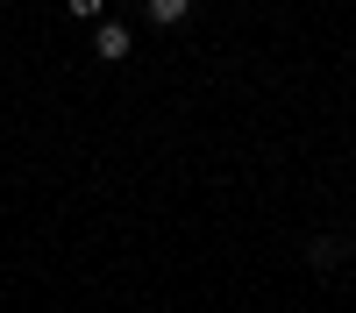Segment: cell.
<instances>
[{
    "label": "cell",
    "mask_w": 356,
    "mask_h": 313,
    "mask_svg": "<svg viewBox=\"0 0 356 313\" xmlns=\"http://www.w3.org/2000/svg\"><path fill=\"white\" fill-rule=\"evenodd\" d=\"M93 50H100V57H129V28H122V22H100Z\"/></svg>",
    "instance_id": "cell-1"
},
{
    "label": "cell",
    "mask_w": 356,
    "mask_h": 313,
    "mask_svg": "<svg viewBox=\"0 0 356 313\" xmlns=\"http://www.w3.org/2000/svg\"><path fill=\"white\" fill-rule=\"evenodd\" d=\"M186 15H193V0H150V22H164V28L186 22Z\"/></svg>",
    "instance_id": "cell-2"
},
{
    "label": "cell",
    "mask_w": 356,
    "mask_h": 313,
    "mask_svg": "<svg viewBox=\"0 0 356 313\" xmlns=\"http://www.w3.org/2000/svg\"><path fill=\"white\" fill-rule=\"evenodd\" d=\"M72 15H100V0H72Z\"/></svg>",
    "instance_id": "cell-3"
}]
</instances>
